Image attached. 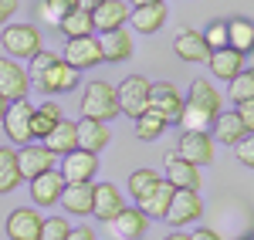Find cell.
I'll list each match as a JSON object with an SVG mask.
<instances>
[{
    "mask_svg": "<svg viewBox=\"0 0 254 240\" xmlns=\"http://www.w3.org/2000/svg\"><path fill=\"white\" fill-rule=\"evenodd\" d=\"M119 115V98H116V85L112 81H88L81 92V119H95V122H109Z\"/></svg>",
    "mask_w": 254,
    "mask_h": 240,
    "instance_id": "obj_1",
    "label": "cell"
},
{
    "mask_svg": "<svg viewBox=\"0 0 254 240\" xmlns=\"http://www.w3.org/2000/svg\"><path fill=\"white\" fill-rule=\"evenodd\" d=\"M0 44H3L7 58L31 61L41 51V31L34 27V24H7L3 34H0Z\"/></svg>",
    "mask_w": 254,
    "mask_h": 240,
    "instance_id": "obj_2",
    "label": "cell"
},
{
    "mask_svg": "<svg viewBox=\"0 0 254 240\" xmlns=\"http://www.w3.org/2000/svg\"><path fill=\"white\" fill-rule=\"evenodd\" d=\"M116 98H119V115L139 119V115L149 108V78L129 75L122 85H116Z\"/></svg>",
    "mask_w": 254,
    "mask_h": 240,
    "instance_id": "obj_3",
    "label": "cell"
},
{
    "mask_svg": "<svg viewBox=\"0 0 254 240\" xmlns=\"http://www.w3.org/2000/svg\"><path fill=\"white\" fill-rule=\"evenodd\" d=\"M149 112H156L166 125H176L183 112V95L176 92L173 81H149Z\"/></svg>",
    "mask_w": 254,
    "mask_h": 240,
    "instance_id": "obj_4",
    "label": "cell"
},
{
    "mask_svg": "<svg viewBox=\"0 0 254 240\" xmlns=\"http://www.w3.org/2000/svg\"><path fill=\"white\" fill-rule=\"evenodd\" d=\"M31 115H34V105H31L27 98H20V101H7V112H3L0 125H3L7 139L14 142L17 149L31 142Z\"/></svg>",
    "mask_w": 254,
    "mask_h": 240,
    "instance_id": "obj_5",
    "label": "cell"
},
{
    "mask_svg": "<svg viewBox=\"0 0 254 240\" xmlns=\"http://www.w3.org/2000/svg\"><path fill=\"white\" fill-rule=\"evenodd\" d=\"M64 64H71L75 71H92V68H98L102 64V48H98V38L92 34V38H75V41H64V48H61L58 54Z\"/></svg>",
    "mask_w": 254,
    "mask_h": 240,
    "instance_id": "obj_6",
    "label": "cell"
},
{
    "mask_svg": "<svg viewBox=\"0 0 254 240\" xmlns=\"http://www.w3.org/2000/svg\"><path fill=\"white\" fill-rule=\"evenodd\" d=\"M200 217H203L200 193H193V190H173V200H170V210H166L163 220L170 223L173 230H183L187 223H196Z\"/></svg>",
    "mask_w": 254,
    "mask_h": 240,
    "instance_id": "obj_7",
    "label": "cell"
},
{
    "mask_svg": "<svg viewBox=\"0 0 254 240\" xmlns=\"http://www.w3.org/2000/svg\"><path fill=\"white\" fill-rule=\"evenodd\" d=\"M34 85H38L48 98H55V95H68V92H75V88H78V71L58 58L38 81H34Z\"/></svg>",
    "mask_w": 254,
    "mask_h": 240,
    "instance_id": "obj_8",
    "label": "cell"
},
{
    "mask_svg": "<svg viewBox=\"0 0 254 240\" xmlns=\"http://www.w3.org/2000/svg\"><path fill=\"white\" fill-rule=\"evenodd\" d=\"M55 159H58V156H51L44 142H27V145H20L17 149L20 180H34V176H41V173L55 169Z\"/></svg>",
    "mask_w": 254,
    "mask_h": 240,
    "instance_id": "obj_9",
    "label": "cell"
},
{
    "mask_svg": "<svg viewBox=\"0 0 254 240\" xmlns=\"http://www.w3.org/2000/svg\"><path fill=\"white\" fill-rule=\"evenodd\" d=\"M173 152L193 166H207V162H214V139H210V132H180Z\"/></svg>",
    "mask_w": 254,
    "mask_h": 240,
    "instance_id": "obj_10",
    "label": "cell"
},
{
    "mask_svg": "<svg viewBox=\"0 0 254 240\" xmlns=\"http://www.w3.org/2000/svg\"><path fill=\"white\" fill-rule=\"evenodd\" d=\"M31 92V78L14 58H0V98L3 101H20Z\"/></svg>",
    "mask_w": 254,
    "mask_h": 240,
    "instance_id": "obj_11",
    "label": "cell"
},
{
    "mask_svg": "<svg viewBox=\"0 0 254 240\" xmlns=\"http://www.w3.org/2000/svg\"><path fill=\"white\" fill-rule=\"evenodd\" d=\"M126 206V196H122V190H119L116 183H92V217L102 223H109L116 217L119 210Z\"/></svg>",
    "mask_w": 254,
    "mask_h": 240,
    "instance_id": "obj_12",
    "label": "cell"
},
{
    "mask_svg": "<svg viewBox=\"0 0 254 240\" xmlns=\"http://www.w3.org/2000/svg\"><path fill=\"white\" fill-rule=\"evenodd\" d=\"M163 180L170 183L173 190H193V193H200V186H203L200 166L180 159L176 152H166V176H163Z\"/></svg>",
    "mask_w": 254,
    "mask_h": 240,
    "instance_id": "obj_13",
    "label": "cell"
},
{
    "mask_svg": "<svg viewBox=\"0 0 254 240\" xmlns=\"http://www.w3.org/2000/svg\"><path fill=\"white\" fill-rule=\"evenodd\" d=\"M61 180L64 183H92L98 173V159L92 156V152H81V149H75V152H68V156H61Z\"/></svg>",
    "mask_w": 254,
    "mask_h": 240,
    "instance_id": "obj_14",
    "label": "cell"
},
{
    "mask_svg": "<svg viewBox=\"0 0 254 240\" xmlns=\"http://www.w3.org/2000/svg\"><path fill=\"white\" fill-rule=\"evenodd\" d=\"M41 217L38 206H17V210H10V217H7V237L10 240H38L41 234Z\"/></svg>",
    "mask_w": 254,
    "mask_h": 240,
    "instance_id": "obj_15",
    "label": "cell"
},
{
    "mask_svg": "<svg viewBox=\"0 0 254 240\" xmlns=\"http://www.w3.org/2000/svg\"><path fill=\"white\" fill-rule=\"evenodd\" d=\"M146 227H149V220L139 213L136 206H122L109 220V234H112V240H142Z\"/></svg>",
    "mask_w": 254,
    "mask_h": 240,
    "instance_id": "obj_16",
    "label": "cell"
},
{
    "mask_svg": "<svg viewBox=\"0 0 254 240\" xmlns=\"http://www.w3.org/2000/svg\"><path fill=\"white\" fill-rule=\"evenodd\" d=\"M98 48H102V61H109V64H119V61L132 58V51H136L132 34H129L126 27H116V31L98 34Z\"/></svg>",
    "mask_w": 254,
    "mask_h": 240,
    "instance_id": "obj_17",
    "label": "cell"
},
{
    "mask_svg": "<svg viewBox=\"0 0 254 240\" xmlns=\"http://www.w3.org/2000/svg\"><path fill=\"white\" fill-rule=\"evenodd\" d=\"M31 186V203L34 206H55L61 200V190H64V180H61L58 169H48V173H41L34 180H27Z\"/></svg>",
    "mask_w": 254,
    "mask_h": 240,
    "instance_id": "obj_18",
    "label": "cell"
},
{
    "mask_svg": "<svg viewBox=\"0 0 254 240\" xmlns=\"http://www.w3.org/2000/svg\"><path fill=\"white\" fill-rule=\"evenodd\" d=\"M170 200H173V186L166 180H159L149 193H142L136 200V210L146 217V220H163L166 217V210H170Z\"/></svg>",
    "mask_w": 254,
    "mask_h": 240,
    "instance_id": "obj_19",
    "label": "cell"
},
{
    "mask_svg": "<svg viewBox=\"0 0 254 240\" xmlns=\"http://www.w3.org/2000/svg\"><path fill=\"white\" fill-rule=\"evenodd\" d=\"M92 24H95L98 34L126 27L129 24V0H102L95 10H92Z\"/></svg>",
    "mask_w": 254,
    "mask_h": 240,
    "instance_id": "obj_20",
    "label": "cell"
},
{
    "mask_svg": "<svg viewBox=\"0 0 254 240\" xmlns=\"http://www.w3.org/2000/svg\"><path fill=\"white\" fill-rule=\"evenodd\" d=\"M173 51L180 61H190V64H207V58H210V48L203 44V34L190 31V27L173 38Z\"/></svg>",
    "mask_w": 254,
    "mask_h": 240,
    "instance_id": "obj_21",
    "label": "cell"
},
{
    "mask_svg": "<svg viewBox=\"0 0 254 240\" xmlns=\"http://www.w3.org/2000/svg\"><path fill=\"white\" fill-rule=\"evenodd\" d=\"M75 129H78V149H81V152L98 156V152L112 142V132H109V125H105V122L81 119V122H75Z\"/></svg>",
    "mask_w": 254,
    "mask_h": 240,
    "instance_id": "obj_22",
    "label": "cell"
},
{
    "mask_svg": "<svg viewBox=\"0 0 254 240\" xmlns=\"http://www.w3.org/2000/svg\"><path fill=\"white\" fill-rule=\"evenodd\" d=\"M61 119H64V112H61V105L55 98L34 105V115H31V142H44L48 132H51Z\"/></svg>",
    "mask_w": 254,
    "mask_h": 240,
    "instance_id": "obj_23",
    "label": "cell"
},
{
    "mask_svg": "<svg viewBox=\"0 0 254 240\" xmlns=\"http://www.w3.org/2000/svg\"><path fill=\"white\" fill-rule=\"evenodd\" d=\"M190 105H196V108H203L207 115H217L220 112V105H224V95L214 88V81L210 78H193L190 81V92H187V98Z\"/></svg>",
    "mask_w": 254,
    "mask_h": 240,
    "instance_id": "obj_24",
    "label": "cell"
},
{
    "mask_svg": "<svg viewBox=\"0 0 254 240\" xmlns=\"http://www.w3.org/2000/svg\"><path fill=\"white\" fill-rule=\"evenodd\" d=\"M58 203L64 206V213L92 217V183H64Z\"/></svg>",
    "mask_w": 254,
    "mask_h": 240,
    "instance_id": "obj_25",
    "label": "cell"
},
{
    "mask_svg": "<svg viewBox=\"0 0 254 240\" xmlns=\"http://www.w3.org/2000/svg\"><path fill=\"white\" fill-rule=\"evenodd\" d=\"M207 64H210L214 78L231 81V78H237V75L248 68V58H244V54H237V51H231V48H220V51H210Z\"/></svg>",
    "mask_w": 254,
    "mask_h": 240,
    "instance_id": "obj_26",
    "label": "cell"
},
{
    "mask_svg": "<svg viewBox=\"0 0 254 240\" xmlns=\"http://www.w3.org/2000/svg\"><path fill=\"white\" fill-rule=\"evenodd\" d=\"M210 129H214V136H210V139L220 142V145H237L244 136H251V132L241 125L237 112H217L214 122H210Z\"/></svg>",
    "mask_w": 254,
    "mask_h": 240,
    "instance_id": "obj_27",
    "label": "cell"
},
{
    "mask_svg": "<svg viewBox=\"0 0 254 240\" xmlns=\"http://www.w3.org/2000/svg\"><path fill=\"white\" fill-rule=\"evenodd\" d=\"M129 20L136 34H156L166 24V3H149V7H129Z\"/></svg>",
    "mask_w": 254,
    "mask_h": 240,
    "instance_id": "obj_28",
    "label": "cell"
},
{
    "mask_svg": "<svg viewBox=\"0 0 254 240\" xmlns=\"http://www.w3.org/2000/svg\"><path fill=\"white\" fill-rule=\"evenodd\" d=\"M44 145H48L51 156H68V152H75V149H78V129H75V122L61 119L58 125L48 132Z\"/></svg>",
    "mask_w": 254,
    "mask_h": 240,
    "instance_id": "obj_29",
    "label": "cell"
},
{
    "mask_svg": "<svg viewBox=\"0 0 254 240\" xmlns=\"http://www.w3.org/2000/svg\"><path fill=\"white\" fill-rule=\"evenodd\" d=\"M227 48L231 51H237V54H251V48H254V24L251 17H234V20H227Z\"/></svg>",
    "mask_w": 254,
    "mask_h": 240,
    "instance_id": "obj_30",
    "label": "cell"
},
{
    "mask_svg": "<svg viewBox=\"0 0 254 240\" xmlns=\"http://www.w3.org/2000/svg\"><path fill=\"white\" fill-rule=\"evenodd\" d=\"M58 31L64 34V41L92 38V34H95V24H92V14H85V10H78V7H71V10L58 20Z\"/></svg>",
    "mask_w": 254,
    "mask_h": 240,
    "instance_id": "obj_31",
    "label": "cell"
},
{
    "mask_svg": "<svg viewBox=\"0 0 254 240\" xmlns=\"http://www.w3.org/2000/svg\"><path fill=\"white\" fill-rule=\"evenodd\" d=\"M20 186V169H17V149L0 145V193H10Z\"/></svg>",
    "mask_w": 254,
    "mask_h": 240,
    "instance_id": "obj_32",
    "label": "cell"
},
{
    "mask_svg": "<svg viewBox=\"0 0 254 240\" xmlns=\"http://www.w3.org/2000/svg\"><path fill=\"white\" fill-rule=\"evenodd\" d=\"M210 122H214V115H207L203 108H196V105H190V101H183V112H180L176 125H180L183 132H210Z\"/></svg>",
    "mask_w": 254,
    "mask_h": 240,
    "instance_id": "obj_33",
    "label": "cell"
},
{
    "mask_svg": "<svg viewBox=\"0 0 254 240\" xmlns=\"http://www.w3.org/2000/svg\"><path fill=\"white\" fill-rule=\"evenodd\" d=\"M132 125H136V139H142V142H153V139H159V136H163V132L170 129V125H166V122L159 119L156 112H149V108H146V112H142L139 119H132Z\"/></svg>",
    "mask_w": 254,
    "mask_h": 240,
    "instance_id": "obj_34",
    "label": "cell"
},
{
    "mask_svg": "<svg viewBox=\"0 0 254 240\" xmlns=\"http://www.w3.org/2000/svg\"><path fill=\"white\" fill-rule=\"evenodd\" d=\"M227 85H231V101H254V71L251 68H244V71H241V75H237V78H231L227 81Z\"/></svg>",
    "mask_w": 254,
    "mask_h": 240,
    "instance_id": "obj_35",
    "label": "cell"
},
{
    "mask_svg": "<svg viewBox=\"0 0 254 240\" xmlns=\"http://www.w3.org/2000/svg\"><path fill=\"white\" fill-rule=\"evenodd\" d=\"M156 183H159L156 169H132L129 173V193H132V200H139L142 193H149Z\"/></svg>",
    "mask_w": 254,
    "mask_h": 240,
    "instance_id": "obj_36",
    "label": "cell"
},
{
    "mask_svg": "<svg viewBox=\"0 0 254 240\" xmlns=\"http://www.w3.org/2000/svg\"><path fill=\"white\" fill-rule=\"evenodd\" d=\"M71 7H75V0H41V3H38V17L58 27V20L64 17Z\"/></svg>",
    "mask_w": 254,
    "mask_h": 240,
    "instance_id": "obj_37",
    "label": "cell"
},
{
    "mask_svg": "<svg viewBox=\"0 0 254 240\" xmlns=\"http://www.w3.org/2000/svg\"><path fill=\"white\" fill-rule=\"evenodd\" d=\"M68 234H71V223L64 217H44L38 240H68Z\"/></svg>",
    "mask_w": 254,
    "mask_h": 240,
    "instance_id": "obj_38",
    "label": "cell"
},
{
    "mask_svg": "<svg viewBox=\"0 0 254 240\" xmlns=\"http://www.w3.org/2000/svg\"><path fill=\"white\" fill-rule=\"evenodd\" d=\"M203 44H207L210 51L227 48V20H210L207 31H203Z\"/></svg>",
    "mask_w": 254,
    "mask_h": 240,
    "instance_id": "obj_39",
    "label": "cell"
},
{
    "mask_svg": "<svg viewBox=\"0 0 254 240\" xmlns=\"http://www.w3.org/2000/svg\"><path fill=\"white\" fill-rule=\"evenodd\" d=\"M55 61H58V54H55V51H44V48H41L38 54L31 58V68H27V78H31V85H34V81H38L41 75H44V71L55 64Z\"/></svg>",
    "mask_w": 254,
    "mask_h": 240,
    "instance_id": "obj_40",
    "label": "cell"
},
{
    "mask_svg": "<svg viewBox=\"0 0 254 240\" xmlns=\"http://www.w3.org/2000/svg\"><path fill=\"white\" fill-rule=\"evenodd\" d=\"M237 159H241V166H248V169L254 166V136H244V139L237 142Z\"/></svg>",
    "mask_w": 254,
    "mask_h": 240,
    "instance_id": "obj_41",
    "label": "cell"
},
{
    "mask_svg": "<svg viewBox=\"0 0 254 240\" xmlns=\"http://www.w3.org/2000/svg\"><path fill=\"white\" fill-rule=\"evenodd\" d=\"M237 119L248 132H254V101H237Z\"/></svg>",
    "mask_w": 254,
    "mask_h": 240,
    "instance_id": "obj_42",
    "label": "cell"
},
{
    "mask_svg": "<svg viewBox=\"0 0 254 240\" xmlns=\"http://www.w3.org/2000/svg\"><path fill=\"white\" fill-rule=\"evenodd\" d=\"M17 0H0V24H7V20L14 17V14H17Z\"/></svg>",
    "mask_w": 254,
    "mask_h": 240,
    "instance_id": "obj_43",
    "label": "cell"
},
{
    "mask_svg": "<svg viewBox=\"0 0 254 240\" xmlns=\"http://www.w3.org/2000/svg\"><path fill=\"white\" fill-rule=\"evenodd\" d=\"M190 240H224V237L217 234L214 227H196L193 234H190Z\"/></svg>",
    "mask_w": 254,
    "mask_h": 240,
    "instance_id": "obj_44",
    "label": "cell"
},
{
    "mask_svg": "<svg viewBox=\"0 0 254 240\" xmlns=\"http://www.w3.org/2000/svg\"><path fill=\"white\" fill-rule=\"evenodd\" d=\"M68 240H98V237H95V230H92V227H71Z\"/></svg>",
    "mask_w": 254,
    "mask_h": 240,
    "instance_id": "obj_45",
    "label": "cell"
},
{
    "mask_svg": "<svg viewBox=\"0 0 254 240\" xmlns=\"http://www.w3.org/2000/svg\"><path fill=\"white\" fill-rule=\"evenodd\" d=\"M98 3H102V0H75V7H78V10H85V14H92Z\"/></svg>",
    "mask_w": 254,
    "mask_h": 240,
    "instance_id": "obj_46",
    "label": "cell"
},
{
    "mask_svg": "<svg viewBox=\"0 0 254 240\" xmlns=\"http://www.w3.org/2000/svg\"><path fill=\"white\" fill-rule=\"evenodd\" d=\"M163 240H190V234H183V230H173V234H166Z\"/></svg>",
    "mask_w": 254,
    "mask_h": 240,
    "instance_id": "obj_47",
    "label": "cell"
},
{
    "mask_svg": "<svg viewBox=\"0 0 254 240\" xmlns=\"http://www.w3.org/2000/svg\"><path fill=\"white\" fill-rule=\"evenodd\" d=\"M149 3H166V0H132V7H149Z\"/></svg>",
    "mask_w": 254,
    "mask_h": 240,
    "instance_id": "obj_48",
    "label": "cell"
},
{
    "mask_svg": "<svg viewBox=\"0 0 254 240\" xmlns=\"http://www.w3.org/2000/svg\"><path fill=\"white\" fill-rule=\"evenodd\" d=\"M3 112H7V101L0 98V119H3Z\"/></svg>",
    "mask_w": 254,
    "mask_h": 240,
    "instance_id": "obj_49",
    "label": "cell"
},
{
    "mask_svg": "<svg viewBox=\"0 0 254 240\" xmlns=\"http://www.w3.org/2000/svg\"><path fill=\"white\" fill-rule=\"evenodd\" d=\"M244 240H251V237H244Z\"/></svg>",
    "mask_w": 254,
    "mask_h": 240,
    "instance_id": "obj_50",
    "label": "cell"
}]
</instances>
